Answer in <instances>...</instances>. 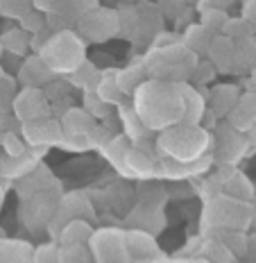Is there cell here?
I'll return each instance as SVG.
<instances>
[{"mask_svg":"<svg viewBox=\"0 0 256 263\" xmlns=\"http://www.w3.org/2000/svg\"><path fill=\"white\" fill-rule=\"evenodd\" d=\"M182 96H184V120L182 123H193L200 125L204 116V98L188 84H182Z\"/></svg>","mask_w":256,"mask_h":263,"instance_id":"obj_10","label":"cell"},{"mask_svg":"<svg viewBox=\"0 0 256 263\" xmlns=\"http://www.w3.org/2000/svg\"><path fill=\"white\" fill-rule=\"evenodd\" d=\"M52 70L48 68V64L36 54V57H30L25 59V64L21 66L18 70V78L23 80L25 86H41V84H48L52 80Z\"/></svg>","mask_w":256,"mask_h":263,"instance_id":"obj_8","label":"cell"},{"mask_svg":"<svg viewBox=\"0 0 256 263\" xmlns=\"http://www.w3.org/2000/svg\"><path fill=\"white\" fill-rule=\"evenodd\" d=\"M134 109L148 129H166L184 120V96L179 82L145 80L134 91Z\"/></svg>","mask_w":256,"mask_h":263,"instance_id":"obj_1","label":"cell"},{"mask_svg":"<svg viewBox=\"0 0 256 263\" xmlns=\"http://www.w3.org/2000/svg\"><path fill=\"white\" fill-rule=\"evenodd\" d=\"M209 145V134L204 127L193 123H177L163 129L159 136V147L161 152H166L170 159H175L177 163H190L198 157H202V152Z\"/></svg>","mask_w":256,"mask_h":263,"instance_id":"obj_2","label":"cell"},{"mask_svg":"<svg viewBox=\"0 0 256 263\" xmlns=\"http://www.w3.org/2000/svg\"><path fill=\"white\" fill-rule=\"evenodd\" d=\"M206 52H209V57H211V64H213L218 70H222V73L231 70L233 64H236V43L227 34H222V36L215 34Z\"/></svg>","mask_w":256,"mask_h":263,"instance_id":"obj_7","label":"cell"},{"mask_svg":"<svg viewBox=\"0 0 256 263\" xmlns=\"http://www.w3.org/2000/svg\"><path fill=\"white\" fill-rule=\"evenodd\" d=\"M202 25L211 32V34H220L227 25L225 9H202Z\"/></svg>","mask_w":256,"mask_h":263,"instance_id":"obj_14","label":"cell"},{"mask_svg":"<svg viewBox=\"0 0 256 263\" xmlns=\"http://www.w3.org/2000/svg\"><path fill=\"white\" fill-rule=\"evenodd\" d=\"M254 84H256V66H254Z\"/></svg>","mask_w":256,"mask_h":263,"instance_id":"obj_20","label":"cell"},{"mask_svg":"<svg viewBox=\"0 0 256 263\" xmlns=\"http://www.w3.org/2000/svg\"><path fill=\"white\" fill-rule=\"evenodd\" d=\"M12 107L16 111V118H18L21 123L48 116V102H46V98H43L39 86H25L12 100Z\"/></svg>","mask_w":256,"mask_h":263,"instance_id":"obj_6","label":"cell"},{"mask_svg":"<svg viewBox=\"0 0 256 263\" xmlns=\"http://www.w3.org/2000/svg\"><path fill=\"white\" fill-rule=\"evenodd\" d=\"M3 41V50L12 52V54H23L30 46V34L23 30V27H16V30H9L0 36Z\"/></svg>","mask_w":256,"mask_h":263,"instance_id":"obj_13","label":"cell"},{"mask_svg":"<svg viewBox=\"0 0 256 263\" xmlns=\"http://www.w3.org/2000/svg\"><path fill=\"white\" fill-rule=\"evenodd\" d=\"M0 52H3V41H0Z\"/></svg>","mask_w":256,"mask_h":263,"instance_id":"obj_21","label":"cell"},{"mask_svg":"<svg viewBox=\"0 0 256 263\" xmlns=\"http://www.w3.org/2000/svg\"><path fill=\"white\" fill-rule=\"evenodd\" d=\"M243 16L254 25V30H256V0H245Z\"/></svg>","mask_w":256,"mask_h":263,"instance_id":"obj_18","label":"cell"},{"mask_svg":"<svg viewBox=\"0 0 256 263\" xmlns=\"http://www.w3.org/2000/svg\"><path fill=\"white\" fill-rule=\"evenodd\" d=\"M238 89H233L229 84H220L211 91V107L215 114H229L233 107L238 105Z\"/></svg>","mask_w":256,"mask_h":263,"instance_id":"obj_11","label":"cell"},{"mask_svg":"<svg viewBox=\"0 0 256 263\" xmlns=\"http://www.w3.org/2000/svg\"><path fill=\"white\" fill-rule=\"evenodd\" d=\"M21 27L27 32V34H36L39 30H43V18H41V14H36L34 9H30L27 14L21 16Z\"/></svg>","mask_w":256,"mask_h":263,"instance_id":"obj_17","label":"cell"},{"mask_svg":"<svg viewBox=\"0 0 256 263\" xmlns=\"http://www.w3.org/2000/svg\"><path fill=\"white\" fill-rule=\"evenodd\" d=\"M64 134H89L95 127L93 116L86 109H68L66 116L62 118Z\"/></svg>","mask_w":256,"mask_h":263,"instance_id":"obj_9","label":"cell"},{"mask_svg":"<svg viewBox=\"0 0 256 263\" xmlns=\"http://www.w3.org/2000/svg\"><path fill=\"white\" fill-rule=\"evenodd\" d=\"M21 132L27 139V143L32 145H48V143H59L64 141V127L57 120L41 116L34 120H27V123L21 125Z\"/></svg>","mask_w":256,"mask_h":263,"instance_id":"obj_5","label":"cell"},{"mask_svg":"<svg viewBox=\"0 0 256 263\" xmlns=\"http://www.w3.org/2000/svg\"><path fill=\"white\" fill-rule=\"evenodd\" d=\"M231 0H200V9H227Z\"/></svg>","mask_w":256,"mask_h":263,"instance_id":"obj_19","label":"cell"},{"mask_svg":"<svg viewBox=\"0 0 256 263\" xmlns=\"http://www.w3.org/2000/svg\"><path fill=\"white\" fill-rule=\"evenodd\" d=\"M3 145H5L7 157H21L27 152L23 139H21V134H16V132H7V134L3 136Z\"/></svg>","mask_w":256,"mask_h":263,"instance_id":"obj_16","label":"cell"},{"mask_svg":"<svg viewBox=\"0 0 256 263\" xmlns=\"http://www.w3.org/2000/svg\"><path fill=\"white\" fill-rule=\"evenodd\" d=\"M32 9V0H0V14L7 18H21Z\"/></svg>","mask_w":256,"mask_h":263,"instance_id":"obj_15","label":"cell"},{"mask_svg":"<svg viewBox=\"0 0 256 263\" xmlns=\"http://www.w3.org/2000/svg\"><path fill=\"white\" fill-rule=\"evenodd\" d=\"M77 27L89 41L102 43V41L111 39L113 34H118V30H121V16H118V12H111V9H93V12L82 16Z\"/></svg>","mask_w":256,"mask_h":263,"instance_id":"obj_4","label":"cell"},{"mask_svg":"<svg viewBox=\"0 0 256 263\" xmlns=\"http://www.w3.org/2000/svg\"><path fill=\"white\" fill-rule=\"evenodd\" d=\"M39 57L48 64V68L57 73H73L77 70L84 59V43L75 32L62 30L57 34H50L43 46L39 48Z\"/></svg>","mask_w":256,"mask_h":263,"instance_id":"obj_3","label":"cell"},{"mask_svg":"<svg viewBox=\"0 0 256 263\" xmlns=\"http://www.w3.org/2000/svg\"><path fill=\"white\" fill-rule=\"evenodd\" d=\"M215 34H211L206 27L200 23V25H190L186 30V36H184V46L188 48V50H193L195 54L200 52H206L211 46V41H213Z\"/></svg>","mask_w":256,"mask_h":263,"instance_id":"obj_12","label":"cell"}]
</instances>
